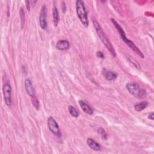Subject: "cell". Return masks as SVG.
<instances>
[{"label": "cell", "instance_id": "4fadbf2b", "mask_svg": "<svg viewBox=\"0 0 154 154\" xmlns=\"http://www.w3.org/2000/svg\"><path fill=\"white\" fill-rule=\"evenodd\" d=\"M103 75L105 77V78L109 80V81H112L115 79H116L118 75L112 71H109L107 70H104L103 71Z\"/></svg>", "mask_w": 154, "mask_h": 154}, {"label": "cell", "instance_id": "ac0fdd59", "mask_svg": "<svg viewBox=\"0 0 154 154\" xmlns=\"http://www.w3.org/2000/svg\"><path fill=\"white\" fill-rule=\"evenodd\" d=\"M68 110H69L70 115L72 117H74V118H78V117L79 114H78V112L77 111V110L75 109V107H74L72 106H69V107H68Z\"/></svg>", "mask_w": 154, "mask_h": 154}, {"label": "cell", "instance_id": "9c48e42d", "mask_svg": "<svg viewBox=\"0 0 154 154\" xmlns=\"http://www.w3.org/2000/svg\"><path fill=\"white\" fill-rule=\"evenodd\" d=\"M70 44L68 40H61L57 42L56 44V48L60 51H65L69 48Z\"/></svg>", "mask_w": 154, "mask_h": 154}, {"label": "cell", "instance_id": "7402d4cb", "mask_svg": "<svg viewBox=\"0 0 154 154\" xmlns=\"http://www.w3.org/2000/svg\"><path fill=\"white\" fill-rule=\"evenodd\" d=\"M25 3H26V5H27V10L29 12L30 11V1H25Z\"/></svg>", "mask_w": 154, "mask_h": 154}, {"label": "cell", "instance_id": "52a82bcc", "mask_svg": "<svg viewBox=\"0 0 154 154\" xmlns=\"http://www.w3.org/2000/svg\"><path fill=\"white\" fill-rule=\"evenodd\" d=\"M25 88L27 94L31 97L35 96V89L33 87L32 83L30 79H26L25 81Z\"/></svg>", "mask_w": 154, "mask_h": 154}, {"label": "cell", "instance_id": "e0dca14e", "mask_svg": "<svg viewBox=\"0 0 154 154\" xmlns=\"http://www.w3.org/2000/svg\"><path fill=\"white\" fill-rule=\"evenodd\" d=\"M31 102H32L33 106L34 107V108L37 110H39V108H40V103H39V101L38 99L35 96L31 97Z\"/></svg>", "mask_w": 154, "mask_h": 154}, {"label": "cell", "instance_id": "603a6c76", "mask_svg": "<svg viewBox=\"0 0 154 154\" xmlns=\"http://www.w3.org/2000/svg\"><path fill=\"white\" fill-rule=\"evenodd\" d=\"M148 118H149V119L152 120V121H153V119H154V114H153V112H152L150 114H149V115Z\"/></svg>", "mask_w": 154, "mask_h": 154}, {"label": "cell", "instance_id": "ba28073f", "mask_svg": "<svg viewBox=\"0 0 154 154\" xmlns=\"http://www.w3.org/2000/svg\"><path fill=\"white\" fill-rule=\"evenodd\" d=\"M124 42H125L132 51H134V52H135L137 55H138V56H139L140 57H141L142 59L144 58V55H143V53H141V51L138 48V47H137L131 40H130L126 39L124 41Z\"/></svg>", "mask_w": 154, "mask_h": 154}, {"label": "cell", "instance_id": "6da1fadb", "mask_svg": "<svg viewBox=\"0 0 154 154\" xmlns=\"http://www.w3.org/2000/svg\"><path fill=\"white\" fill-rule=\"evenodd\" d=\"M93 25L96 30V31L98 36L99 37L100 39L102 40V43H104L105 46L110 51V53L112 54V56L113 57H116V52H115V50L113 45H112V43H110V42L109 41L108 38L106 37L104 31L102 30V28L100 27L99 24L96 21V19H93Z\"/></svg>", "mask_w": 154, "mask_h": 154}, {"label": "cell", "instance_id": "44dd1931", "mask_svg": "<svg viewBox=\"0 0 154 154\" xmlns=\"http://www.w3.org/2000/svg\"><path fill=\"white\" fill-rule=\"evenodd\" d=\"M97 56L99 58H102V59H104V56L103 54V53H101V52H97Z\"/></svg>", "mask_w": 154, "mask_h": 154}, {"label": "cell", "instance_id": "ffe728a7", "mask_svg": "<svg viewBox=\"0 0 154 154\" xmlns=\"http://www.w3.org/2000/svg\"><path fill=\"white\" fill-rule=\"evenodd\" d=\"M19 14H20V18H21V25H22V28H23V26L25 24V13L24 11L23 10L22 8H21L20 9V12H19Z\"/></svg>", "mask_w": 154, "mask_h": 154}, {"label": "cell", "instance_id": "277c9868", "mask_svg": "<svg viewBox=\"0 0 154 154\" xmlns=\"http://www.w3.org/2000/svg\"><path fill=\"white\" fill-rule=\"evenodd\" d=\"M47 124L49 131L55 136L58 137H60L61 136V132L59 125L53 117H49L48 119Z\"/></svg>", "mask_w": 154, "mask_h": 154}, {"label": "cell", "instance_id": "5b68a950", "mask_svg": "<svg viewBox=\"0 0 154 154\" xmlns=\"http://www.w3.org/2000/svg\"><path fill=\"white\" fill-rule=\"evenodd\" d=\"M4 99L6 104L10 107L12 106V87L9 83H6L3 87Z\"/></svg>", "mask_w": 154, "mask_h": 154}, {"label": "cell", "instance_id": "9a60e30c", "mask_svg": "<svg viewBox=\"0 0 154 154\" xmlns=\"http://www.w3.org/2000/svg\"><path fill=\"white\" fill-rule=\"evenodd\" d=\"M147 105H148V103L146 101H143V102H139V103L136 104L134 106V109L137 112H141L144 109H146Z\"/></svg>", "mask_w": 154, "mask_h": 154}, {"label": "cell", "instance_id": "cb8c5ba5", "mask_svg": "<svg viewBox=\"0 0 154 154\" xmlns=\"http://www.w3.org/2000/svg\"><path fill=\"white\" fill-rule=\"evenodd\" d=\"M36 3H37L36 1H30V3H31V5H32L33 6H34Z\"/></svg>", "mask_w": 154, "mask_h": 154}, {"label": "cell", "instance_id": "7c38bea8", "mask_svg": "<svg viewBox=\"0 0 154 154\" xmlns=\"http://www.w3.org/2000/svg\"><path fill=\"white\" fill-rule=\"evenodd\" d=\"M87 143L89 147L93 150L98 151L100 149V146L99 145V144L96 143L94 140L92 138H88L87 140Z\"/></svg>", "mask_w": 154, "mask_h": 154}, {"label": "cell", "instance_id": "d6986e66", "mask_svg": "<svg viewBox=\"0 0 154 154\" xmlns=\"http://www.w3.org/2000/svg\"><path fill=\"white\" fill-rule=\"evenodd\" d=\"M97 133L100 135V137L102 139H104V140L107 139V135L104 128H100V127L99 128L97 129Z\"/></svg>", "mask_w": 154, "mask_h": 154}, {"label": "cell", "instance_id": "30bf717a", "mask_svg": "<svg viewBox=\"0 0 154 154\" xmlns=\"http://www.w3.org/2000/svg\"><path fill=\"white\" fill-rule=\"evenodd\" d=\"M79 104L81 108V109L83 110L84 113L88 115H93V109L88 105L86 102H84L83 100H79Z\"/></svg>", "mask_w": 154, "mask_h": 154}, {"label": "cell", "instance_id": "5bb4252c", "mask_svg": "<svg viewBox=\"0 0 154 154\" xmlns=\"http://www.w3.org/2000/svg\"><path fill=\"white\" fill-rule=\"evenodd\" d=\"M53 17L54 25L56 27H57L59 22V14L58 10L56 6H54L53 8Z\"/></svg>", "mask_w": 154, "mask_h": 154}, {"label": "cell", "instance_id": "3957f363", "mask_svg": "<svg viewBox=\"0 0 154 154\" xmlns=\"http://www.w3.org/2000/svg\"><path fill=\"white\" fill-rule=\"evenodd\" d=\"M126 89L128 92L133 96L140 98L146 97V93L145 90L140 89V86L134 83H129L126 84Z\"/></svg>", "mask_w": 154, "mask_h": 154}, {"label": "cell", "instance_id": "2e32d148", "mask_svg": "<svg viewBox=\"0 0 154 154\" xmlns=\"http://www.w3.org/2000/svg\"><path fill=\"white\" fill-rule=\"evenodd\" d=\"M126 59H127L128 60V61H129L131 63H132L137 69H140V68H141L140 65V63L138 62V61H137V60L134 59L132 57H131V56H128V55L126 56Z\"/></svg>", "mask_w": 154, "mask_h": 154}, {"label": "cell", "instance_id": "8fae6325", "mask_svg": "<svg viewBox=\"0 0 154 154\" xmlns=\"http://www.w3.org/2000/svg\"><path fill=\"white\" fill-rule=\"evenodd\" d=\"M112 19V22H113V24H114V25H115V27H116V28L117 29V30L118 31V32L119 33V34H120V36H121V38H122V40L123 41H124V40H125L126 39H127V37H126V36H125V32H124V31L123 30V29H122V28L119 25V24L114 19Z\"/></svg>", "mask_w": 154, "mask_h": 154}, {"label": "cell", "instance_id": "7a4b0ae2", "mask_svg": "<svg viewBox=\"0 0 154 154\" xmlns=\"http://www.w3.org/2000/svg\"><path fill=\"white\" fill-rule=\"evenodd\" d=\"M76 11L77 16H78L80 21L84 25V27H87L89 25V21L84 3L83 1L78 0L76 1Z\"/></svg>", "mask_w": 154, "mask_h": 154}, {"label": "cell", "instance_id": "8992f818", "mask_svg": "<svg viewBox=\"0 0 154 154\" xmlns=\"http://www.w3.org/2000/svg\"><path fill=\"white\" fill-rule=\"evenodd\" d=\"M39 22L41 28L43 30H45L47 27L46 22V7L43 6L41 9V12L39 16Z\"/></svg>", "mask_w": 154, "mask_h": 154}]
</instances>
